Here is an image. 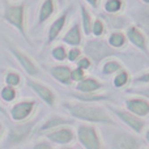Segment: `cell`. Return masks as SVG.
Listing matches in <instances>:
<instances>
[{
    "label": "cell",
    "mask_w": 149,
    "mask_h": 149,
    "mask_svg": "<svg viewBox=\"0 0 149 149\" xmlns=\"http://www.w3.org/2000/svg\"><path fill=\"white\" fill-rule=\"evenodd\" d=\"M62 106L70 113L71 118L81 120L89 124H102V126H118L115 119L106 106L97 103H88L81 101H65Z\"/></svg>",
    "instance_id": "1"
},
{
    "label": "cell",
    "mask_w": 149,
    "mask_h": 149,
    "mask_svg": "<svg viewBox=\"0 0 149 149\" xmlns=\"http://www.w3.org/2000/svg\"><path fill=\"white\" fill-rule=\"evenodd\" d=\"M103 139L109 149H141L143 141L137 134L119 128L118 126H105Z\"/></svg>",
    "instance_id": "2"
},
{
    "label": "cell",
    "mask_w": 149,
    "mask_h": 149,
    "mask_svg": "<svg viewBox=\"0 0 149 149\" xmlns=\"http://www.w3.org/2000/svg\"><path fill=\"white\" fill-rule=\"evenodd\" d=\"M25 12H26V1H20V3L5 1L3 18H4L5 22L12 25L29 42V37H28V33H26Z\"/></svg>",
    "instance_id": "3"
},
{
    "label": "cell",
    "mask_w": 149,
    "mask_h": 149,
    "mask_svg": "<svg viewBox=\"0 0 149 149\" xmlns=\"http://www.w3.org/2000/svg\"><path fill=\"white\" fill-rule=\"evenodd\" d=\"M84 55H86L94 64H100L101 62H105L109 58H114L118 51L107 43V41H103L101 38H92L88 39L82 46Z\"/></svg>",
    "instance_id": "4"
},
{
    "label": "cell",
    "mask_w": 149,
    "mask_h": 149,
    "mask_svg": "<svg viewBox=\"0 0 149 149\" xmlns=\"http://www.w3.org/2000/svg\"><path fill=\"white\" fill-rule=\"evenodd\" d=\"M37 123H38V119H31L22 123L13 124L8 131L7 139H5V148H13L25 143L31 136Z\"/></svg>",
    "instance_id": "5"
},
{
    "label": "cell",
    "mask_w": 149,
    "mask_h": 149,
    "mask_svg": "<svg viewBox=\"0 0 149 149\" xmlns=\"http://www.w3.org/2000/svg\"><path fill=\"white\" fill-rule=\"evenodd\" d=\"M76 139L84 149H103V141L94 124H79L76 128Z\"/></svg>",
    "instance_id": "6"
},
{
    "label": "cell",
    "mask_w": 149,
    "mask_h": 149,
    "mask_svg": "<svg viewBox=\"0 0 149 149\" xmlns=\"http://www.w3.org/2000/svg\"><path fill=\"white\" fill-rule=\"evenodd\" d=\"M106 107L109 109L111 114L118 119L120 123H123L130 131L135 132V134L140 135L145 131V120L144 118H140V116L132 114L131 111H128L127 109H120L116 107V106H111L107 105Z\"/></svg>",
    "instance_id": "7"
},
{
    "label": "cell",
    "mask_w": 149,
    "mask_h": 149,
    "mask_svg": "<svg viewBox=\"0 0 149 149\" xmlns=\"http://www.w3.org/2000/svg\"><path fill=\"white\" fill-rule=\"evenodd\" d=\"M37 107V101L36 100H22L18 102L13 103L9 109V118L12 119L15 123H22L26 122L31 115H33L34 110Z\"/></svg>",
    "instance_id": "8"
},
{
    "label": "cell",
    "mask_w": 149,
    "mask_h": 149,
    "mask_svg": "<svg viewBox=\"0 0 149 149\" xmlns=\"http://www.w3.org/2000/svg\"><path fill=\"white\" fill-rule=\"evenodd\" d=\"M43 135L45 139H47L50 143L56 145H68L76 139V132L73 131V128L71 126H63L59 128L51 130L49 132H45Z\"/></svg>",
    "instance_id": "9"
},
{
    "label": "cell",
    "mask_w": 149,
    "mask_h": 149,
    "mask_svg": "<svg viewBox=\"0 0 149 149\" xmlns=\"http://www.w3.org/2000/svg\"><path fill=\"white\" fill-rule=\"evenodd\" d=\"M26 84L47 106H51V107L55 106V103H56V94H55V92L50 86H47L46 84H43L41 81H37V80L31 79V77L26 79Z\"/></svg>",
    "instance_id": "10"
},
{
    "label": "cell",
    "mask_w": 149,
    "mask_h": 149,
    "mask_svg": "<svg viewBox=\"0 0 149 149\" xmlns=\"http://www.w3.org/2000/svg\"><path fill=\"white\" fill-rule=\"evenodd\" d=\"M9 51H10V54L13 55V58L18 62V64L21 65V68L26 72V74H29L30 77L38 76L39 67L28 54H25L22 50H20L18 47L13 46V45H9Z\"/></svg>",
    "instance_id": "11"
},
{
    "label": "cell",
    "mask_w": 149,
    "mask_h": 149,
    "mask_svg": "<svg viewBox=\"0 0 149 149\" xmlns=\"http://www.w3.org/2000/svg\"><path fill=\"white\" fill-rule=\"evenodd\" d=\"M124 109L140 118H145L149 115V100L134 94L132 97H127L124 100Z\"/></svg>",
    "instance_id": "12"
},
{
    "label": "cell",
    "mask_w": 149,
    "mask_h": 149,
    "mask_svg": "<svg viewBox=\"0 0 149 149\" xmlns=\"http://www.w3.org/2000/svg\"><path fill=\"white\" fill-rule=\"evenodd\" d=\"M126 36L127 39L131 45H134L136 49L141 50L145 54H149V47H148V41L145 33L140 28H137L136 25H130L126 29Z\"/></svg>",
    "instance_id": "13"
},
{
    "label": "cell",
    "mask_w": 149,
    "mask_h": 149,
    "mask_svg": "<svg viewBox=\"0 0 149 149\" xmlns=\"http://www.w3.org/2000/svg\"><path fill=\"white\" fill-rule=\"evenodd\" d=\"M70 12H71V8H65L54 21L52 24L50 25L49 30H47V37H46V45H50L60 36L63 30H64V26L67 24V20H68V16H70Z\"/></svg>",
    "instance_id": "14"
},
{
    "label": "cell",
    "mask_w": 149,
    "mask_h": 149,
    "mask_svg": "<svg viewBox=\"0 0 149 149\" xmlns=\"http://www.w3.org/2000/svg\"><path fill=\"white\" fill-rule=\"evenodd\" d=\"M49 73L54 77V80H56L58 82H60L62 85L70 86L72 85V68L64 64H56L51 65L47 68Z\"/></svg>",
    "instance_id": "15"
},
{
    "label": "cell",
    "mask_w": 149,
    "mask_h": 149,
    "mask_svg": "<svg viewBox=\"0 0 149 149\" xmlns=\"http://www.w3.org/2000/svg\"><path fill=\"white\" fill-rule=\"evenodd\" d=\"M73 118H67V116L63 115H51L42 122L38 131L41 134H45V132H49L51 130L59 128L63 126H71V124H73Z\"/></svg>",
    "instance_id": "16"
},
{
    "label": "cell",
    "mask_w": 149,
    "mask_h": 149,
    "mask_svg": "<svg viewBox=\"0 0 149 149\" xmlns=\"http://www.w3.org/2000/svg\"><path fill=\"white\" fill-rule=\"evenodd\" d=\"M82 33L84 31H82L81 24H79L76 21L64 33V36L62 37V41L65 45H70L71 47H79L82 43Z\"/></svg>",
    "instance_id": "17"
},
{
    "label": "cell",
    "mask_w": 149,
    "mask_h": 149,
    "mask_svg": "<svg viewBox=\"0 0 149 149\" xmlns=\"http://www.w3.org/2000/svg\"><path fill=\"white\" fill-rule=\"evenodd\" d=\"M103 86H105L103 82H101L98 79L92 77V76H86L84 80L77 82L74 89L79 93H97V92H100Z\"/></svg>",
    "instance_id": "18"
},
{
    "label": "cell",
    "mask_w": 149,
    "mask_h": 149,
    "mask_svg": "<svg viewBox=\"0 0 149 149\" xmlns=\"http://www.w3.org/2000/svg\"><path fill=\"white\" fill-rule=\"evenodd\" d=\"M73 98L76 101H81V102L88 103H98V102H106V101H111V97L106 93H72Z\"/></svg>",
    "instance_id": "19"
},
{
    "label": "cell",
    "mask_w": 149,
    "mask_h": 149,
    "mask_svg": "<svg viewBox=\"0 0 149 149\" xmlns=\"http://www.w3.org/2000/svg\"><path fill=\"white\" fill-rule=\"evenodd\" d=\"M55 9L56 7L54 0H43L38 12V25H43L47 20H50V17L55 13Z\"/></svg>",
    "instance_id": "20"
},
{
    "label": "cell",
    "mask_w": 149,
    "mask_h": 149,
    "mask_svg": "<svg viewBox=\"0 0 149 149\" xmlns=\"http://www.w3.org/2000/svg\"><path fill=\"white\" fill-rule=\"evenodd\" d=\"M122 70H123V64L120 63V60L115 59V58H109L103 62L101 72L105 76H113V74H116Z\"/></svg>",
    "instance_id": "21"
},
{
    "label": "cell",
    "mask_w": 149,
    "mask_h": 149,
    "mask_svg": "<svg viewBox=\"0 0 149 149\" xmlns=\"http://www.w3.org/2000/svg\"><path fill=\"white\" fill-rule=\"evenodd\" d=\"M106 41H107V43L110 45L113 49L119 50V49H123V47L126 46L128 39H127L126 33H123V31H120V30H115V31H111V33L109 34Z\"/></svg>",
    "instance_id": "22"
},
{
    "label": "cell",
    "mask_w": 149,
    "mask_h": 149,
    "mask_svg": "<svg viewBox=\"0 0 149 149\" xmlns=\"http://www.w3.org/2000/svg\"><path fill=\"white\" fill-rule=\"evenodd\" d=\"M80 15H81V28H82V31H84L85 36H90V34H92L94 18L92 17L90 12L88 10V8L85 7L84 4L80 5Z\"/></svg>",
    "instance_id": "23"
},
{
    "label": "cell",
    "mask_w": 149,
    "mask_h": 149,
    "mask_svg": "<svg viewBox=\"0 0 149 149\" xmlns=\"http://www.w3.org/2000/svg\"><path fill=\"white\" fill-rule=\"evenodd\" d=\"M136 18V26L140 28L145 33V36H149V8H143L137 10L135 15Z\"/></svg>",
    "instance_id": "24"
},
{
    "label": "cell",
    "mask_w": 149,
    "mask_h": 149,
    "mask_svg": "<svg viewBox=\"0 0 149 149\" xmlns=\"http://www.w3.org/2000/svg\"><path fill=\"white\" fill-rule=\"evenodd\" d=\"M131 81V74L127 70H122L119 71L116 74H114V79H113V85L116 88V89H123L126 88L127 85L130 84Z\"/></svg>",
    "instance_id": "25"
},
{
    "label": "cell",
    "mask_w": 149,
    "mask_h": 149,
    "mask_svg": "<svg viewBox=\"0 0 149 149\" xmlns=\"http://www.w3.org/2000/svg\"><path fill=\"white\" fill-rule=\"evenodd\" d=\"M124 8L123 0H105L103 3V9L109 15H118Z\"/></svg>",
    "instance_id": "26"
},
{
    "label": "cell",
    "mask_w": 149,
    "mask_h": 149,
    "mask_svg": "<svg viewBox=\"0 0 149 149\" xmlns=\"http://www.w3.org/2000/svg\"><path fill=\"white\" fill-rule=\"evenodd\" d=\"M16 97H17V90H16L15 86H10V85L1 86V89H0V98H1V101L10 103L16 100Z\"/></svg>",
    "instance_id": "27"
},
{
    "label": "cell",
    "mask_w": 149,
    "mask_h": 149,
    "mask_svg": "<svg viewBox=\"0 0 149 149\" xmlns=\"http://www.w3.org/2000/svg\"><path fill=\"white\" fill-rule=\"evenodd\" d=\"M51 56L56 62H64L68 60V50L65 49L64 45H56L51 50Z\"/></svg>",
    "instance_id": "28"
},
{
    "label": "cell",
    "mask_w": 149,
    "mask_h": 149,
    "mask_svg": "<svg viewBox=\"0 0 149 149\" xmlns=\"http://www.w3.org/2000/svg\"><path fill=\"white\" fill-rule=\"evenodd\" d=\"M92 34L95 38H101L106 34V24L105 20L97 17L94 18V22H93V29H92Z\"/></svg>",
    "instance_id": "29"
},
{
    "label": "cell",
    "mask_w": 149,
    "mask_h": 149,
    "mask_svg": "<svg viewBox=\"0 0 149 149\" xmlns=\"http://www.w3.org/2000/svg\"><path fill=\"white\" fill-rule=\"evenodd\" d=\"M5 85H10V86L17 88L21 84V74L16 71H8L4 77Z\"/></svg>",
    "instance_id": "30"
},
{
    "label": "cell",
    "mask_w": 149,
    "mask_h": 149,
    "mask_svg": "<svg viewBox=\"0 0 149 149\" xmlns=\"http://www.w3.org/2000/svg\"><path fill=\"white\" fill-rule=\"evenodd\" d=\"M82 52L84 51H82L80 47H71V49L68 50V60L72 63H76L77 60L82 56Z\"/></svg>",
    "instance_id": "31"
},
{
    "label": "cell",
    "mask_w": 149,
    "mask_h": 149,
    "mask_svg": "<svg viewBox=\"0 0 149 149\" xmlns=\"http://www.w3.org/2000/svg\"><path fill=\"white\" fill-rule=\"evenodd\" d=\"M127 93H131V94H135V95H141V97L149 100V85L143 88H132V89L127 90Z\"/></svg>",
    "instance_id": "32"
},
{
    "label": "cell",
    "mask_w": 149,
    "mask_h": 149,
    "mask_svg": "<svg viewBox=\"0 0 149 149\" xmlns=\"http://www.w3.org/2000/svg\"><path fill=\"white\" fill-rule=\"evenodd\" d=\"M92 65H93L92 59H89V58H88L86 55H82V56L76 62V67L81 68V70H84V71L89 70V68L92 67Z\"/></svg>",
    "instance_id": "33"
},
{
    "label": "cell",
    "mask_w": 149,
    "mask_h": 149,
    "mask_svg": "<svg viewBox=\"0 0 149 149\" xmlns=\"http://www.w3.org/2000/svg\"><path fill=\"white\" fill-rule=\"evenodd\" d=\"M85 77H86V74H85L84 70H81V68H79V67L72 70V81L73 82H80L81 80H84Z\"/></svg>",
    "instance_id": "34"
},
{
    "label": "cell",
    "mask_w": 149,
    "mask_h": 149,
    "mask_svg": "<svg viewBox=\"0 0 149 149\" xmlns=\"http://www.w3.org/2000/svg\"><path fill=\"white\" fill-rule=\"evenodd\" d=\"M132 82L134 84H145L148 85L149 84V70L145 71V72L140 73L139 76H136L134 80H132Z\"/></svg>",
    "instance_id": "35"
},
{
    "label": "cell",
    "mask_w": 149,
    "mask_h": 149,
    "mask_svg": "<svg viewBox=\"0 0 149 149\" xmlns=\"http://www.w3.org/2000/svg\"><path fill=\"white\" fill-rule=\"evenodd\" d=\"M33 149H52V143H50L47 139H42L34 143Z\"/></svg>",
    "instance_id": "36"
},
{
    "label": "cell",
    "mask_w": 149,
    "mask_h": 149,
    "mask_svg": "<svg viewBox=\"0 0 149 149\" xmlns=\"http://www.w3.org/2000/svg\"><path fill=\"white\" fill-rule=\"evenodd\" d=\"M85 1H86L92 8H94V9H95V8H98V5H100V1H101V0H85Z\"/></svg>",
    "instance_id": "37"
},
{
    "label": "cell",
    "mask_w": 149,
    "mask_h": 149,
    "mask_svg": "<svg viewBox=\"0 0 149 149\" xmlns=\"http://www.w3.org/2000/svg\"><path fill=\"white\" fill-rule=\"evenodd\" d=\"M0 114H3L4 116H9V111L5 110V109L1 106V103H0Z\"/></svg>",
    "instance_id": "38"
},
{
    "label": "cell",
    "mask_w": 149,
    "mask_h": 149,
    "mask_svg": "<svg viewBox=\"0 0 149 149\" xmlns=\"http://www.w3.org/2000/svg\"><path fill=\"white\" fill-rule=\"evenodd\" d=\"M144 139H145V141L149 144V128H147L144 131Z\"/></svg>",
    "instance_id": "39"
},
{
    "label": "cell",
    "mask_w": 149,
    "mask_h": 149,
    "mask_svg": "<svg viewBox=\"0 0 149 149\" xmlns=\"http://www.w3.org/2000/svg\"><path fill=\"white\" fill-rule=\"evenodd\" d=\"M3 131H4V127H3V124L0 123V137H1V135H3Z\"/></svg>",
    "instance_id": "40"
},
{
    "label": "cell",
    "mask_w": 149,
    "mask_h": 149,
    "mask_svg": "<svg viewBox=\"0 0 149 149\" xmlns=\"http://www.w3.org/2000/svg\"><path fill=\"white\" fill-rule=\"evenodd\" d=\"M59 149H74L73 147H68V145H64V147H60Z\"/></svg>",
    "instance_id": "41"
},
{
    "label": "cell",
    "mask_w": 149,
    "mask_h": 149,
    "mask_svg": "<svg viewBox=\"0 0 149 149\" xmlns=\"http://www.w3.org/2000/svg\"><path fill=\"white\" fill-rule=\"evenodd\" d=\"M141 1H143V3H145V4H148V5H149V0H141Z\"/></svg>",
    "instance_id": "42"
},
{
    "label": "cell",
    "mask_w": 149,
    "mask_h": 149,
    "mask_svg": "<svg viewBox=\"0 0 149 149\" xmlns=\"http://www.w3.org/2000/svg\"><path fill=\"white\" fill-rule=\"evenodd\" d=\"M145 149H149V148H145Z\"/></svg>",
    "instance_id": "43"
}]
</instances>
